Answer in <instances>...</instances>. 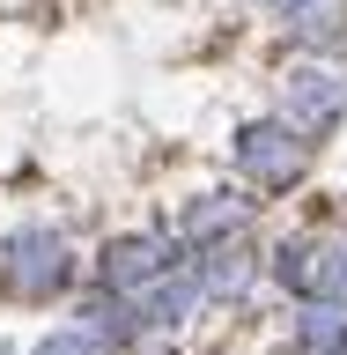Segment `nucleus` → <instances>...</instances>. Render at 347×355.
<instances>
[{
    "label": "nucleus",
    "instance_id": "obj_7",
    "mask_svg": "<svg viewBox=\"0 0 347 355\" xmlns=\"http://www.w3.org/2000/svg\"><path fill=\"white\" fill-rule=\"evenodd\" d=\"M281 30L303 60H332V52H347V0H303L281 15Z\"/></svg>",
    "mask_w": 347,
    "mask_h": 355
},
{
    "label": "nucleus",
    "instance_id": "obj_4",
    "mask_svg": "<svg viewBox=\"0 0 347 355\" xmlns=\"http://www.w3.org/2000/svg\"><path fill=\"white\" fill-rule=\"evenodd\" d=\"M229 163H237L244 185H259V193H288V185H303L310 171V141L288 119H244L229 133Z\"/></svg>",
    "mask_w": 347,
    "mask_h": 355
},
{
    "label": "nucleus",
    "instance_id": "obj_3",
    "mask_svg": "<svg viewBox=\"0 0 347 355\" xmlns=\"http://www.w3.org/2000/svg\"><path fill=\"white\" fill-rule=\"evenodd\" d=\"M74 282V252L52 222H22L0 237V288L22 296V304H52L60 288Z\"/></svg>",
    "mask_w": 347,
    "mask_h": 355
},
{
    "label": "nucleus",
    "instance_id": "obj_6",
    "mask_svg": "<svg viewBox=\"0 0 347 355\" xmlns=\"http://www.w3.org/2000/svg\"><path fill=\"white\" fill-rule=\"evenodd\" d=\"M193 282H199L207 304H244L251 282H259V259H251V244H244V237H215V244H199Z\"/></svg>",
    "mask_w": 347,
    "mask_h": 355
},
{
    "label": "nucleus",
    "instance_id": "obj_11",
    "mask_svg": "<svg viewBox=\"0 0 347 355\" xmlns=\"http://www.w3.org/2000/svg\"><path fill=\"white\" fill-rule=\"evenodd\" d=\"M37 355H104V348H96L82 326H66V333H52V340H37Z\"/></svg>",
    "mask_w": 347,
    "mask_h": 355
},
{
    "label": "nucleus",
    "instance_id": "obj_1",
    "mask_svg": "<svg viewBox=\"0 0 347 355\" xmlns=\"http://www.w3.org/2000/svg\"><path fill=\"white\" fill-rule=\"evenodd\" d=\"M266 274L296 304H347V230H296V237H281Z\"/></svg>",
    "mask_w": 347,
    "mask_h": 355
},
{
    "label": "nucleus",
    "instance_id": "obj_2",
    "mask_svg": "<svg viewBox=\"0 0 347 355\" xmlns=\"http://www.w3.org/2000/svg\"><path fill=\"white\" fill-rule=\"evenodd\" d=\"M274 119H288L310 148H318V141H332V133L347 126V67L303 60V52H296V67L274 82Z\"/></svg>",
    "mask_w": 347,
    "mask_h": 355
},
{
    "label": "nucleus",
    "instance_id": "obj_8",
    "mask_svg": "<svg viewBox=\"0 0 347 355\" xmlns=\"http://www.w3.org/2000/svg\"><path fill=\"white\" fill-rule=\"evenodd\" d=\"M251 215H259V200H244V193H199L193 207H185V222H177V237H185V244L244 237V230H251Z\"/></svg>",
    "mask_w": 347,
    "mask_h": 355
},
{
    "label": "nucleus",
    "instance_id": "obj_5",
    "mask_svg": "<svg viewBox=\"0 0 347 355\" xmlns=\"http://www.w3.org/2000/svg\"><path fill=\"white\" fill-rule=\"evenodd\" d=\"M193 244L177 237V230H126V237L104 244V259H96V282L118 288V296H141L148 282H163L170 266H185Z\"/></svg>",
    "mask_w": 347,
    "mask_h": 355
},
{
    "label": "nucleus",
    "instance_id": "obj_9",
    "mask_svg": "<svg viewBox=\"0 0 347 355\" xmlns=\"http://www.w3.org/2000/svg\"><path fill=\"white\" fill-rule=\"evenodd\" d=\"M74 318H82V333L96 340V348H133V340H141V311H133V296H118V288L89 296Z\"/></svg>",
    "mask_w": 347,
    "mask_h": 355
},
{
    "label": "nucleus",
    "instance_id": "obj_10",
    "mask_svg": "<svg viewBox=\"0 0 347 355\" xmlns=\"http://www.w3.org/2000/svg\"><path fill=\"white\" fill-rule=\"evenodd\" d=\"M296 348L303 355H347V304H303Z\"/></svg>",
    "mask_w": 347,
    "mask_h": 355
},
{
    "label": "nucleus",
    "instance_id": "obj_12",
    "mask_svg": "<svg viewBox=\"0 0 347 355\" xmlns=\"http://www.w3.org/2000/svg\"><path fill=\"white\" fill-rule=\"evenodd\" d=\"M259 8L266 15H288V8H303V0H259Z\"/></svg>",
    "mask_w": 347,
    "mask_h": 355
}]
</instances>
